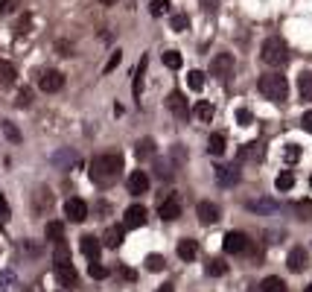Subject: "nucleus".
I'll return each instance as SVG.
<instances>
[{
  "label": "nucleus",
  "instance_id": "obj_4",
  "mask_svg": "<svg viewBox=\"0 0 312 292\" xmlns=\"http://www.w3.org/2000/svg\"><path fill=\"white\" fill-rule=\"evenodd\" d=\"M55 281H58V287H64V290H73V287L79 284V272H76V266L70 263V252H67L64 243H58V249H55Z\"/></svg>",
  "mask_w": 312,
  "mask_h": 292
},
{
  "label": "nucleus",
  "instance_id": "obj_48",
  "mask_svg": "<svg viewBox=\"0 0 312 292\" xmlns=\"http://www.w3.org/2000/svg\"><path fill=\"white\" fill-rule=\"evenodd\" d=\"M172 161H175V164H184V161H187V152H184V146H181V143H175V146H172Z\"/></svg>",
  "mask_w": 312,
  "mask_h": 292
},
{
  "label": "nucleus",
  "instance_id": "obj_27",
  "mask_svg": "<svg viewBox=\"0 0 312 292\" xmlns=\"http://www.w3.org/2000/svg\"><path fill=\"white\" fill-rule=\"evenodd\" d=\"M225 146H228L225 135H222V132H213L210 140H207V152H210V155H225Z\"/></svg>",
  "mask_w": 312,
  "mask_h": 292
},
{
  "label": "nucleus",
  "instance_id": "obj_42",
  "mask_svg": "<svg viewBox=\"0 0 312 292\" xmlns=\"http://www.w3.org/2000/svg\"><path fill=\"white\" fill-rule=\"evenodd\" d=\"M149 12H152L155 18L166 15V12H169V0H152V3H149Z\"/></svg>",
  "mask_w": 312,
  "mask_h": 292
},
{
  "label": "nucleus",
  "instance_id": "obj_39",
  "mask_svg": "<svg viewBox=\"0 0 312 292\" xmlns=\"http://www.w3.org/2000/svg\"><path fill=\"white\" fill-rule=\"evenodd\" d=\"M146 269H149V272H164V269H166V260H164L161 254H149V257H146Z\"/></svg>",
  "mask_w": 312,
  "mask_h": 292
},
{
  "label": "nucleus",
  "instance_id": "obj_55",
  "mask_svg": "<svg viewBox=\"0 0 312 292\" xmlns=\"http://www.w3.org/2000/svg\"><path fill=\"white\" fill-rule=\"evenodd\" d=\"M0 214L9 216V202H6V196H0Z\"/></svg>",
  "mask_w": 312,
  "mask_h": 292
},
{
  "label": "nucleus",
  "instance_id": "obj_9",
  "mask_svg": "<svg viewBox=\"0 0 312 292\" xmlns=\"http://www.w3.org/2000/svg\"><path fill=\"white\" fill-rule=\"evenodd\" d=\"M64 216H67V222H85V219L91 216V208H88L85 199L70 196V199L64 202Z\"/></svg>",
  "mask_w": 312,
  "mask_h": 292
},
{
  "label": "nucleus",
  "instance_id": "obj_47",
  "mask_svg": "<svg viewBox=\"0 0 312 292\" xmlns=\"http://www.w3.org/2000/svg\"><path fill=\"white\" fill-rule=\"evenodd\" d=\"M295 211L301 214V219H312V202L307 199V202H298L295 205Z\"/></svg>",
  "mask_w": 312,
  "mask_h": 292
},
{
  "label": "nucleus",
  "instance_id": "obj_53",
  "mask_svg": "<svg viewBox=\"0 0 312 292\" xmlns=\"http://www.w3.org/2000/svg\"><path fill=\"white\" fill-rule=\"evenodd\" d=\"M120 275H123V281H134V278H137V272H134V269H128V266H123V269H120Z\"/></svg>",
  "mask_w": 312,
  "mask_h": 292
},
{
  "label": "nucleus",
  "instance_id": "obj_18",
  "mask_svg": "<svg viewBox=\"0 0 312 292\" xmlns=\"http://www.w3.org/2000/svg\"><path fill=\"white\" fill-rule=\"evenodd\" d=\"M286 266H289V272H304V269L310 266L307 249H304V246H295V249L289 252V257H286Z\"/></svg>",
  "mask_w": 312,
  "mask_h": 292
},
{
  "label": "nucleus",
  "instance_id": "obj_46",
  "mask_svg": "<svg viewBox=\"0 0 312 292\" xmlns=\"http://www.w3.org/2000/svg\"><path fill=\"white\" fill-rule=\"evenodd\" d=\"M93 214H96V216H108V214H111V205H108L105 199H96V202H93Z\"/></svg>",
  "mask_w": 312,
  "mask_h": 292
},
{
  "label": "nucleus",
  "instance_id": "obj_16",
  "mask_svg": "<svg viewBox=\"0 0 312 292\" xmlns=\"http://www.w3.org/2000/svg\"><path fill=\"white\" fill-rule=\"evenodd\" d=\"M146 219H149V211L143 205H131L123 214V225L126 228H140V225H146Z\"/></svg>",
  "mask_w": 312,
  "mask_h": 292
},
{
  "label": "nucleus",
  "instance_id": "obj_25",
  "mask_svg": "<svg viewBox=\"0 0 312 292\" xmlns=\"http://www.w3.org/2000/svg\"><path fill=\"white\" fill-rule=\"evenodd\" d=\"M146 67H149V58L143 56L137 61V70H134V99L140 102V94H143V76H146Z\"/></svg>",
  "mask_w": 312,
  "mask_h": 292
},
{
  "label": "nucleus",
  "instance_id": "obj_17",
  "mask_svg": "<svg viewBox=\"0 0 312 292\" xmlns=\"http://www.w3.org/2000/svg\"><path fill=\"white\" fill-rule=\"evenodd\" d=\"M79 252H82L88 260H99L102 240H99V237H93V234H85V237H79Z\"/></svg>",
  "mask_w": 312,
  "mask_h": 292
},
{
  "label": "nucleus",
  "instance_id": "obj_28",
  "mask_svg": "<svg viewBox=\"0 0 312 292\" xmlns=\"http://www.w3.org/2000/svg\"><path fill=\"white\" fill-rule=\"evenodd\" d=\"M275 187H277L280 193H289V190L295 187V173H292V170H283V173H277V178H275Z\"/></svg>",
  "mask_w": 312,
  "mask_h": 292
},
{
  "label": "nucleus",
  "instance_id": "obj_33",
  "mask_svg": "<svg viewBox=\"0 0 312 292\" xmlns=\"http://www.w3.org/2000/svg\"><path fill=\"white\" fill-rule=\"evenodd\" d=\"M47 240H53L55 246L64 240V225H61L58 219H55V222H47Z\"/></svg>",
  "mask_w": 312,
  "mask_h": 292
},
{
  "label": "nucleus",
  "instance_id": "obj_61",
  "mask_svg": "<svg viewBox=\"0 0 312 292\" xmlns=\"http://www.w3.org/2000/svg\"><path fill=\"white\" fill-rule=\"evenodd\" d=\"M26 292H29V290H26Z\"/></svg>",
  "mask_w": 312,
  "mask_h": 292
},
{
  "label": "nucleus",
  "instance_id": "obj_50",
  "mask_svg": "<svg viewBox=\"0 0 312 292\" xmlns=\"http://www.w3.org/2000/svg\"><path fill=\"white\" fill-rule=\"evenodd\" d=\"M29 23H32V15H23V18H20V23H18V35L29 32Z\"/></svg>",
  "mask_w": 312,
  "mask_h": 292
},
{
  "label": "nucleus",
  "instance_id": "obj_30",
  "mask_svg": "<svg viewBox=\"0 0 312 292\" xmlns=\"http://www.w3.org/2000/svg\"><path fill=\"white\" fill-rule=\"evenodd\" d=\"M0 82L3 85H15L18 82V67L12 61H0Z\"/></svg>",
  "mask_w": 312,
  "mask_h": 292
},
{
  "label": "nucleus",
  "instance_id": "obj_19",
  "mask_svg": "<svg viewBox=\"0 0 312 292\" xmlns=\"http://www.w3.org/2000/svg\"><path fill=\"white\" fill-rule=\"evenodd\" d=\"M128 193H131V196L149 193V175H146V170H134V173L128 175Z\"/></svg>",
  "mask_w": 312,
  "mask_h": 292
},
{
  "label": "nucleus",
  "instance_id": "obj_57",
  "mask_svg": "<svg viewBox=\"0 0 312 292\" xmlns=\"http://www.w3.org/2000/svg\"><path fill=\"white\" fill-rule=\"evenodd\" d=\"M158 292H175V287H172V284H164V287H158Z\"/></svg>",
  "mask_w": 312,
  "mask_h": 292
},
{
  "label": "nucleus",
  "instance_id": "obj_6",
  "mask_svg": "<svg viewBox=\"0 0 312 292\" xmlns=\"http://www.w3.org/2000/svg\"><path fill=\"white\" fill-rule=\"evenodd\" d=\"M58 170H79V167H85V161H82V155L73 149V146H64V149H58L53 158H50Z\"/></svg>",
  "mask_w": 312,
  "mask_h": 292
},
{
  "label": "nucleus",
  "instance_id": "obj_3",
  "mask_svg": "<svg viewBox=\"0 0 312 292\" xmlns=\"http://www.w3.org/2000/svg\"><path fill=\"white\" fill-rule=\"evenodd\" d=\"M257 88H260V94L269 102H277V105L286 102V97H289V82H286L283 73H263L260 82H257Z\"/></svg>",
  "mask_w": 312,
  "mask_h": 292
},
{
  "label": "nucleus",
  "instance_id": "obj_49",
  "mask_svg": "<svg viewBox=\"0 0 312 292\" xmlns=\"http://www.w3.org/2000/svg\"><path fill=\"white\" fill-rule=\"evenodd\" d=\"M120 61H123V53H120V50H117V53H111V58H108V64H105V73H111Z\"/></svg>",
  "mask_w": 312,
  "mask_h": 292
},
{
  "label": "nucleus",
  "instance_id": "obj_54",
  "mask_svg": "<svg viewBox=\"0 0 312 292\" xmlns=\"http://www.w3.org/2000/svg\"><path fill=\"white\" fill-rule=\"evenodd\" d=\"M12 9H15V3H12V0H3V6H0V12H3V15H9Z\"/></svg>",
  "mask_w": 312,
  "mask_h": 292
},
{
  "label": "nucleus",
  "instance_id": "obj_23",
  "mask_svg": "<svg viewBox=\"0 0 312 292\" xmlns=\"http://www.w3.org/2000/svg\"><path fill=\"white\" fill-rule=\"evenodd\" d=\"M152 170H155V175L161 181H172V175H175V167L169 161H164V158H152Z\"/></svg>",
  "mask_w": 312,
  "mask_h": 292
},
{
  "label": "nucleus",
  "instance_id": "obj_41",
  "mask_svg": "<svg viewBox=\"0 0 312 292\" xmlns=\"http://www.w3.org/2000/svg\"><path fill=\"white\" fill-rule=\"evenodd\" d=\"M15 284H18V278H15V272H12V269H3V272H0V292L12 290Z\"/></svg>",
  "mask_w": 312,
  "mask_h": 292
},
{
  "label": "nucleus",
  "instance_id": "obj_52",
  "mask_svg": "<svg viewBox=\"0 0 312 292\" xmlns=\"http://www.w3.org/2000/svg\"><path fill=\"white\" fill-rule=\"evenodd\" d=\"M301 126H304V132H310L312 135V111H307V114L301 117Z\"/></svg>",
  "mask_w": 312,
  "mask_h": 292
},
{
  "label": "nucleus",
  "instance_id": "obj_13",
  "mask_svg": "<svg viewBox=\"0 0 312 292\" xmlns=\"http://www.w3.org/2000/svg\"><path fill=\"white\" fill-rule=\"evenodd\" d=\"M237 158H239L242 164H257V161H263V158H266V143L251 140V143H245V146L237 152Z\"/></svg>",
  "mask_w": 312,
  "mask_h": 292
},
{
  "label": "nucleus",
  "instance_id": "obj_60",
  "mask_svg": "<svg viewBox=\"0 0 312 292\" xmlns=\"http://www.w3.org/2000/svg\"><path fill=\"white\" fill-rule=\"evenodd\" d=\"M310 184H312V175H310Z\"/></svg>",
  "mask_w": 312,
  "mask_h": 292
},
{
  "label": "nucleus",
  "instance_id": "obj_29",
  "mask_svg": "<svg viewBox=\"0 0 312 292\" xmlns=\"http://www.w3.org/2000/svg\"><path fill=\"white\" fill-rule=\"evenodd\" d=\"M245 208H248L251 214H275V211H277V205H275V202H269V199H257V202H245Z\"/></svg>",
  "mask_w": 312,
  "mask_h": 292
},
{
  "label": "nucleus",
  "instance_id": "obj_45",
  "mask_svg": "<svg viewBox=\"0 0 312 292\" xmlns=\"http://www.w3.org/2000/svg\"><path fill=\"white\" fill-rule=\"evenodd\" d=\"M283 158H286L289 164H295V161L301 158V146H295V143H289V146H286V152H283Z\"/></svg>",
  "mask_w": 312,
  "mask_h": 292
},
{
  "label": "nucleus",
  "instance_id": "obj_26",
  "mask_svg": "<svg viewBox=\"0 0 312 292\" xmlns=\"http://www.w3.org/2000/svg\"><path fill=\"white\" fill-rule=\"evenodd\" d=\"M193 114H196V120L210 123V120H213V114H216V108H213L207 99H199V102H196V108H193Z\"/></svg>",
  "mask_w": 312,
  "mask_h": 292
},
{
  "label": "nucleus",
  "instance_id": "obj_35",
  "mask_svg": "<svg viewBox=\"0 0 312 292\" xmlns=\"http://www.w3.org/2000/svg\"><path fill=\"white\" fill-rule=\"evenodd\" d=\"M169 26H172L175 32H184V29H190V18H187L184 12H175V15L169 18Z\"/></svg>",
  "mask_w": 312,
  "mask_h": 292
},
{
  "label": "nucleus",
  "instance_id": "obj_40",
  "mask_svg": "<svg viewBox=\"0 0 312 292\" xmlns=\"http://www.w3.org/2000/svg\"><path fill=\"white\" fill-rule=\"evenodd\" d=\"M88 275H91L93 281H105V278H108V269H105L102 263H96V260H91V266H88Z\"/></svg>",
  "mask_w": 312,
  "mask_h": 292
},
{
  "label": "nucleus",
  "instance_id": "obj_37",
  "mask_svg": "<svg viewBox=\"0 0 312 292\" xmlns=\"http://www.w3.org/2000/svg\"><path fill=\"white\" fill-rule=\"evenodd\" d=\"M55 53L64 56V58H73V56H76V47H73L67 38H58V41H55Z\"/></svg>",
  "mask_w": 312,
  "mask_h": 292
},
{
  "label": "nucleus",
  "instance_id": "obj_32",
  "mask_svg": "<svg viewBox=\"0 0 312 292\" xmlns=\"http://www.w3.org/2000/svg\"><path fill=\"white\" fill-rule=\"evenodd\" d=\"M260 292H286V284H283V278H277V275H269V278L260 284Z\"/></svg>",
  "mask_w": 312,
  "mask_h": 292
},
{
  "label": "nucleus",
  "instance_id": "obj_51",
  "mask_svg": "<svg viewBox=\"0 0 312 292\" xmlns=\"http://www.w3.org/2000/svg\"><path fill=\"white\" fill-rule=\"evenodd\" d=\"M29 99H32V91H29V88H23V91H20V97H18V105H20V108H26V105H29Z\"/></svg>",
  "mask_w": 312,
  "mask_h": 292
},
{
  "label": "nucleus",
  "instance_id": "obj_1",
  "mask_svg": "<svg viewBox=\"0 0 312 292\" xmlns=\"http://www.w3.org/2000/svg\"><path fill=\"white\" fill-rule=\"evenodd\" d=\"M120 173H123V155L120 152H105V155H96L91 161V178L99 187L114 184L120 178Z\"/></svg>",
  "mask_w": 312,
  "mask_h": 292
},
{
  "label": "nucleus",
  "instance_id": "obj_15",
  "mask_svg": "<svg viewBox=\"0 0 312 292\" xmlns=\"http://www.w3.org/2000/svg\"><path fill=\"white\" fill-rule=\"evenodd\" d=\"M196 216H199V222L202 225H213V222H219V216H222V211H219V205L216 202H199L196 205Z\"/></svg>",
  "mask_w": 312,
  "mask_h": 292
},
{
  "label": "nucleus",
  "instance_id": "obj_10",
  "mask_svg": "<svg viewBox=\"0 0 312 292\" xmlns=\"http://www.w3.org/2000/svg\"><path fill=\"white\" fill-rule=\"evenodd\" d=\"M38 88H41L44 94H58V91L64 88V73H61V70H44V73L38 76Z\"/></svg>",
  "mask_w": 312,
  "mask_h": 292
},
{
  "label": "nucleus",
  "instance_id": "obj_12",
  "mask_svg": "<svg viewBox=\"0 0 312 292\" xmlns=\"http://www.w3.org/2000/svg\"><path fill=\"white\" fill-rule=\"evenodd\" d=\"M158 216H161L164 222H172V219L181 216V199H178V193H169V196L158 205Z\"/></svg>",
  "mask_w": 312,
  "mask_h": 292
},
{
  "label": "nucleus",
  "instance_id": "obj_36",
  "mask_svg": "<svg viewBox=\"0 0 312 292\" xmlns=\"http://www.w3.org/2000/svg\"><path fill=\"white\" fill-rule=\"evenodd\" d=\"M164 64H166L169 70H178V67L184 64V58H181L178 50H166V53H164Z\"/></svg>",
  "mask_w": 312,
  "mask_h": 292
},
{
  "label": "nucleus",
  "instance_id": "obj_14",
  "mask_svg": "<svg viewBox=\"0 0 312 292\" xmlns=\"http://www.w3.org/2000/svg\"><path fill=\"white\" fill-rule=\"evenodd\" d=\"M166 108H169V111H172V114H175L181 123L190 117V105H187V97H184L181 91H172V94L166 97Z\"/></svg>",
  "mask_w": 312,
  "mask_h": 292
},
{
  "label": "nucleus",
  "instance_id": "obj_34",
  "mask_svg": "<svg viewBox=\"0 0 312 292\" xmlns=\"http://www.w3.org/2000/svg\"><path fill=\"white\" fill-rule=\"evenodd\" d=\"M0 126H3V135H6V137H9L12 143H20V140H23V135H20V129H18V126H15L12 120H3Z\"/></svg>",
  "mask_w": 312,
  "mask_h": 292
},
{
  "label": "nucleus",
  "instance_id": "obj_2",
  "mask_svg": "<svg viewBox=\"0 0 312 292\" xmlns=\"http://www.w3.org/2000/svg\"><path fill=\"white\" fill-rule=\"evenodd\" d=\"M260 58L269 64V67H286L292 53H289V44L280 38V35H269L260 47Z\"/></svg>",
  "mask_w": 312,
  "mask_h": 292
},
{
  "label": "nucleus",
  "instance_id": "obj_31",
  "mask_svg": "<svg viewBox=\"0 0 312 292\" xmlns=\"http://www.w3.org/2000/svg\"><path fill=\"white\" fill-rule=\"evenodd\" d=\"M204 272H207L210 278H222V275H228V263H225V260H219V257H213V260H207Z\"/></svg>",
  "mask_w": 312,
  "mask_h": 292
},
{
  "label": "nucleus",
  "instance_id": "obj_43",
  "mask_svg": "<svg viewBox=\"0 0 312 292\" xmlns=\"http://www.w3.org/2000/svg\"><path fill=\"white\" fill-rule=\"evenodd\" d=\"M23 249H26V254H32V257H41V254H44V243H41V240H38V243H35V240H26Z\"/></svg>",
  "mask_w": 312,
  "mask_h": 292
},
{
  "label": "nucleus",
  "instance_id": "obj_24",
  "mask_svg": "<svg viewBox=\"0 0 312 292\" xmlns=\"http://www.w3.org/2000/svg\"><path fill=\"white\" fill-rule=\"evenodd\" d=\"M298 94L304 102H312V70H304L298 76Z\"/></svg>",
  "mask_w": 312,
  "mask_h": 292
},
{
  "label": "nucleus",
  "instance_id": "obj_20",
  "mask_svg": "<svg viewBox=\"0 0 312 292\" xmlns=\"http://www.w3.org/2000/svg\"><path fill=\"white\" fill-rule=\"evenodd\" d=\"M123 240H126V225H108V228H105V237H102V246L120 249Z\"/></svg>",
  "mask_w": 312,
  "mask_h": 292
},
{
  "label": "nucleus",
  "instance_id": "obj_8",
  "mask_svg": "<svg viewBox=\"0 0 312 292\" xmlns=\"http://www.w3.org/2000/svg\"><path fill=\"white\" fill-rule=\"evenodd\" d=\"M53 190L50 187H38L32 190V199H29V208H32V216H44L50 208H53Z\"/></svg>",
  "mask_w": 312,
  "mask_h": 292
},
{
  "label": "nucleus",
  "instance_id": "obj_5",
  "mask_svg": "<svg viewBox=\"0 0 312 292\" xmlns=\"http://www.w3.org/2000/svg\"><path fill=\"white\" fill-rule=\"evenodd\" d=\"M210 76H216L219 82H228L234 76V56L231 53H216L210 58Z\"/></svg>",
  "mask_w": 312,
  "mask_h": 292
},
{
  "label": "nucleus",
  "instance_id": "obj_11",
  "mask_svg": "<svg viewBox=\"0 0 312 292\" xmlns=\"http://www.w3.org/2000/svg\"><path fill=\"white\" fill-rule=\"evenodd\" d=\"M239 178H242V170H239L237 164H219V167H216V181H219L222 187H237Z\"/></svg>",
  "mask_w": 312,
  "mask_h": 292
},
{
  "label": "nucleus",
  "instance_id": "obj_58",
  "mask_svg": "<svg viewBox=\"0 0 312 292\" xmlns=\"http://www.w3.org/2000/svg\"><path fill=\"white\" fill-rule=\"evenodd\" d=\"M102 6H114V3H120V0H99Z\"/></svg>",
  "mask_w": 312,
  "mask_h": 292
},
{
  "label": "nucleus",
  "instance_id": "obj_56",
  "mask_svg": "<svg viewBox=\"0 0 312 292\" xmlns=\"http://www.w3.org/2000/svg\"><path fill=\"white\" fill-rule=\"evenodd\" d=\"M202 3H204V12H216V6H219L216 0H202Z\"/></svg>",
  "mask_w": 312,
  "mask_h": 292
},
{
  "label": "nucleus",
  "instance_id": "obj_21",
  "mask_svg": "<svg viewBox=\"0 0 312 292\" xmlns=\"http://www.w3.org/2000/svg\"><path fill=\"white\" fill-rule=\"evenodd\" d=\"M155 152H158V143H155L152 137H140V140L134 143V155H137L140 161H149V158H155Z\"/></svg>",
  "mask_w": 312,
  "mask_h": 292
},
{
  "label": "nucleus",
  "instance_id": "obj_22",
  "mask_svg": "<svg viewBox=\"0 0 312 292\" xmlns=\"http://www.w3.org/2000/svg\"><path fill=\"white\" fill-rule=\"evenodd\" d=\"M178 257H181L184 263H193V260L199 257V243L190 240V237H184V240L178 243Z\"/></svg>",
  "mask_w": 312,
  "mask_h": 292
},
{
  "label": "nucleus",
  "instance_id": "obj_44",
  "mask_svg": "<svg viewBox=\"0 0 312 292\" xmlns=\"http://www.w3.org/2000/svg\"><path fill=\"white\" fill-rule=\"evenodd\" d=\"M237 123H239V126H251V123H254V114H251L248 108H239V111H237Z\"/></svg>",
  "mask_w": 312,
  "mask_h": 292
},
{
  "label": "nucleus",
  "instance_id": "obj_59",
  "mask_svg": "<svg viewBox=\"0 0 312 292\" xmlns=\"http://www.w3.org/2000/svg\"><path fill=\"white\" fill-rule=\"evenodd\" d=\"M307 292H312V284H310V287H307Z\"/></svg>",
  "mask_w": 312,
  "mask_h": 292
},
{
  "label": "nucleus",
  "instance_id": "obj_7",
  "mask_svg": "<svg viewBox=\"0 0 312 292\" xmlns=\"http://www.w3.org/2000/svg\"><path fill=\"white\" fill-rule=\"evenodd\" d=\"M222 249H225V254H245L251 249V240L242 231H228L222 240Z\"/></svg>",
  "mask_w": 312,
  "mask_h": 292
},
{
  "label": "nucleus",
  "instance_id": "obj_38",
  "mask_svg": "<svg viewBox=\"0 0 312 292\" xmlns=\"http://www.w3.org/2000/svg\"><path fill=\"white\" fill-rule=\"evenodd\" d=\"M187 85H190L193 91H202V88H204V73H202V70H190V73H187Z\"/></svg>",
  "mask_w": 312,
  "mask_h": 292
}]
</instances>
